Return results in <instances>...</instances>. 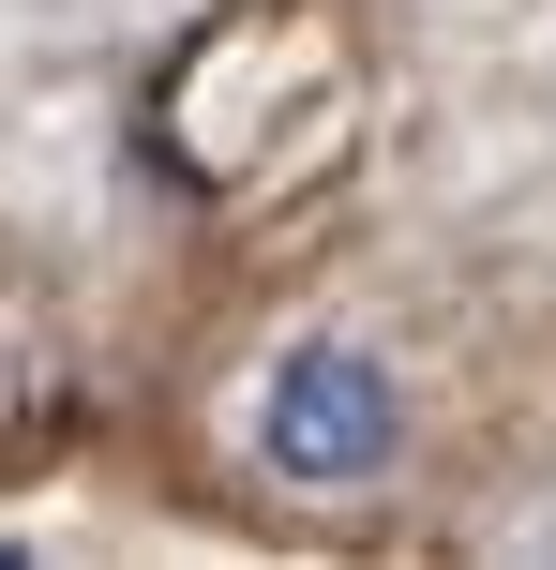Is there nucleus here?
I'll use <instances>...</instances> for the list:
<instances>
[{
	"mask_svg": "<svg viewBox=\"0 0 556 570\" xmlns=\"http://www.w3.org/2000/svg\"><path fill=\"white\" fill-rule=\"evenodd\" d=\"M407 375H391L377 331H347V315H316V331H286L256 375H241V465H256L271 495H316V511H347V495H391L407 481Z\"/></svg>",
	"mask_w": 556,
	"mask_h": 570,
	"instance_id": "1",
	"label": "nucleus"
}]
</instances>
